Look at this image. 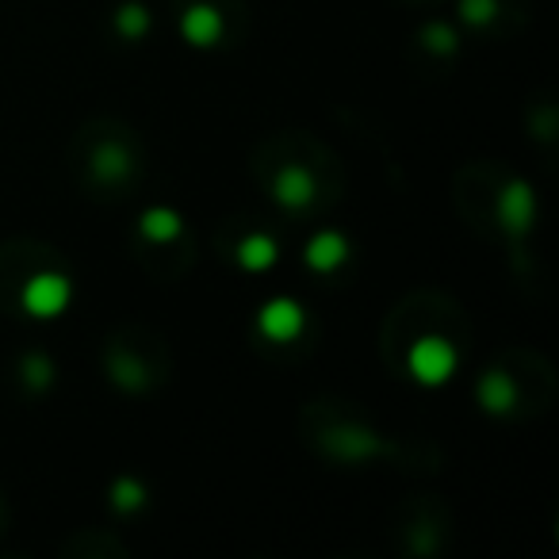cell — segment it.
<instances>
[{"label": "cell", "instance_id": "1", "mask_svg": "<svg viewBox=\"0 0 559 559\" xmlns=\"http://www.w3.org/2000/svg\"><path fill=\"white\" fill-rule=\"evenodd\" d=\"M456 365H460L456 345L441 334L418 337V342L411 345V353H406V368H411V376L421 388H441V383H449L452 376H456Z\"/></svg>", "mask_w": 559, "mask_h": 559}, {"label": "cell", "instance_id": "2", "mask_svg": "<svg viewBox=\"0 0 559 559\" xmlns=\"http://www.w3.org/2000/svg\"><path fill=\"white\" fill-rule=\"evenodd\" d=\"M70 299H73V284L62 272H35V276H27L24 292H20V307L32 319H58L70 307Z\"/></svg>", "mask_w": 559, "mask_h": 559}, {"label": "cell", "instance_id": "3", "mask_svg": "<svg viewBox=\"0 0 559 559\" xmlns=\"http://www.w3.org/2000/svg\"><path fill=\"white\" fill-rule=\"evenodd\" d=\"M304 326H307L304 307L288 296L269 299V304L257 311V330H261V337H269V342H276V345L296 342V337L304 334Z\"/></svg>", "mask_w": 559, "mask_h": 559}, {"label": "cell", "instance_id": "4", "mask_svg": "<svg viewBox=\"0 0 559 559\" xmlns=\"http://www.w3.org/2000/svg\"><path fill=\"white\" fill-rule=\"evenodd\" d=\"M498 218L510 234H528L536 223V192L528 180H510V185L498 192V203H495Z\"/></svg>", "mask_w": 559, "mask_h": 559}, {"label": "cell", "instance_id": "5", "mask_svg": "<svg viewBox=\"0 0 559 559\" xmlns=\"http://www.w3.org/2000/svg\"><path fill=\"white\" fill-rule=\"evenodd\" d=\"M314 192H319V185H314V173L304 169V165H284V169L272 177V200H276L280 207H288V211L311 207Z\"/></svg>", "mask_w": 559, "mask_h": 559}, {"label": "cell", "instance_id": "6", "mask_svg": "<svg viewBox=\"0 0 559 559\" xmlns=\"http://www.w3.org/2000/svg\"><path fill=\"white\" fill-rule=\"evenodd\" d=\"M180 39L200 50L215 47L223 39V12L215 4H192V9H185V16H180Z\"/></svg>", "mask_w": 559, "mask_h": 559}, {"label": "cell", "instance_id": "7", "mask_svg": "<svg viewBox=\"0 0 559 559\" xmlns=\"http://www.w3.org/2000/svg\"><path fill=\"white\" fill-rule=\"evenodd\" d=\"M304 261L311 272H337L345 261H349V238L337 230L314 234V238L304 246Z\"/></svg>", "mask_w": 559, "mask_h": 559}, {"label": "cell", "instance_id": "8", "mask_svg": "<svg viewBox=\"0 0 559 559\" xmlns=\"http://www.w3.org/2000/svg\"><path fill=\"white\" fill-rule=\"evenodd\" d=\"M475 395H479V406L487 414H510L513 406H518V383L510 380L506 372H487L479 380V388H475Z\"/></svg>", "mask_w": 559, "mask_h": 559}, {"label": "cell", "instance_id": "9", "mask_svg": "<svg viewBox=\"0 0 559 559\" xmlns=\"http://www.w3.org/2000/svg\"><path fill=\"white\" fill-rule=\"evenodd\" d=\"M180 230H185V218L173 207H146L139 215V234L146 241H154V246H165V241L180 238Z\"/></svg>", "mask_w": 559, "mask_h": 559}, {"label": "cell", "instance_id": "10", "mask_svg": "<svg viewBox=\"0 0 559 559\" xmlns=\"http://www.w3.org/2000/svg\"><path fill=\"white\" fill-rule=\"evenodd\" d=\"M127 173H131V154H127V146H119V142H100V146L93 150V177L96 180L119 185Z\"/></svg>", "mask_w": 559, "mask_h": 559}, {"label": "cell", "instance_id": "11", "mask_svg": "<svg viewBox=\"0 0 559 559\" xmlns=\"http://www.w3.org/2000/svg\"><path fill=\"white\" fill-rule=\"evenodd\" d=\"M280 257V246L272 234H246V238L238 241V264L246 272H264L272 269Z\"/></svg>", "mask_w": 559, "mask_h": 559}, {"label": "cell", "instance_id": "12", "mask_svg": "<svg viewBox=\"0 0 559 559\" xmlns=\"http://www.w3.org/2000/svg\"><path fill=\"white\" fill-rule=\"evenodd\" d=\"M116 32L123 35V39H142V35L150 32V9L146 4H139V0H131V4H119L116 12Z\"/></svg>", "mask_w": 559, "mask_h": 559}, {"label": "cell", "instance_id": "13", "mask_svg": "<svg viewBox=\"0 0 559 559\" xmlns=\"http://www.w3.org/2000/svg\"><path fill=\"white\" fill-rule=\"evenodd\" d=\"M108 498H111V510L134 513V510H142V506H146V487H142L139 479H131V475H123V479L111 483Z\"/></svg>", "mask_w": 559, "mask_h": 559}, {"label": "cell", "instance_id": "14", "mask_svg": "<svg viewBox=\"0 0 559 559\" xmlns=\"http://www.w3.org/2000/svg\"><path fill=\"white\" fill-rule=\"evenodd\" d=\"M20 376H24V383L32 391H43L55 383V365H50V357H43V353H32V357H24V365H20Z\"/></svg>", "mask_w": 559, "mask_h": 559}, {"label": "cell", "instance_id": "15", "mask_svg": "<svg viewBox=\"0 0 559 559\" xmlns=\"http://www.w3.org/2000/svg\"><path fill=\"white\" fill-rule=\"evenodd\" d=\"M421 47H426L429 55H452V50L460 47V39L449 24H426L421 27Z\"/></svg>", "mask_w": 559, "mask_h": 559}, {"label": "cell", "instance_id": "16", "mask_svg": "<svg viewBox=\"0 0 559 559\" xmlns=\"http://www.w3.org/2000/svg\"><path fill=\"white\" fill-rule=\"evenodd\" d=\"M460 16L472 27H487L498 20V0H460Z\"/></svg>", "mask_w": 559, "mask_h": 559}, {"label": "cell", "instance_id": "17", "mask_svg": "<svg viewBox=\"0 0 559 559\" xmlns=\"http://www.w3.org/2000/svg\"><path fill=\"white\" fill-rule=\"evenodd\" d=\"M111 376H116L119 383H123V388H131V391H139L142 383H146V372H142V365L139 360H127V357H119L116 365H111Z\"/></svg>", "mask_w": 559, "mask_h": 559}]
</instances>
